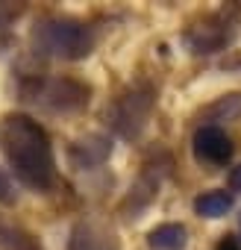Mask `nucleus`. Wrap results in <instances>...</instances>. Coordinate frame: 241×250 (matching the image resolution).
I'll list each match as a JSON object with an SVG mask.
<instances>
[{
  "mask_svg": "<svg viewBox=\"0 0 241 250\" xmlns=\"http://www.w3.org/2000/svg\"><path fill=\"white\" fill-rule=\"evenodd\" d=\"M0 145H3L9 168L27 188L47 191L53 186L56 159H53L50 139L39 121L27 115H9L0 124Z\"/></svg>",
  "mask_w": 241,
  "mask_h": 250,
  "instance_id": "1",
  "label": "nucleus"
},
{
  "mask_svg": "<svg viewBox=\"0 0 241 250\" xmlns=\"http://www.w3.org/2000/svg\"><path fill=\"white\" fill-rule=\"evenodd\" d=\"M33 47L41 56H53V59H85L94 47L91 30L74 18H47L41 24H36L33 30Z\"/></svg>",
  "mask_w": 241,
  "mask_h": 250,
  "instance_id": "2",
  "label": "nucleus"
},
{
  "mask_svg": "<svg viewBox=\"0 0 241 250\" xmlns=\"http://www.w3.org/2000/svg\"><path fill=\"white\" fill-rule=\"evenodd\" d=\"M21 91L27 100L50 112H77L88 106V97H91V88L71 77H39V80L24 83Z\"/></svg>",
  "mask_w": 241,
  "mask_h": 250,
  "instance_id": "3",
  "label": "nucleus"
},
{
  "mask_svg": "<svg viewBox=\"0 0 241 250\" xmlns=\"http://www.w3.org/2000/svg\"><path fill=\"white\" fill-rule=\"evenodd\" d=\"M150 112H153V88L141 83L115 97V103L106 109V121L120 139H139L141 130L147 127Z\"/></svg>",
  "mask_w": 241,
  "mask_h": 250,
  "instance_id": "4",
  "label": "nucleus"
},
{
  "mask_svg": "<svg viewBox=\"0 0 241 250\" xmlns=\"http://www.w3.org/2000/svg\"><path fill=\"white\" fill-rule=\"evenodd\" d=\"M191 150H194V159L206 162V165H226L232 159V142L221 127H215V124L212 127L200 124L194 139H191Z\"/></svg>",
  "mask_w": 241,
  "mask_h": 250,
  "instance_id": "5",
  "label": "nucleus"
},
{
  "mask_svg": "<svg viewBox=\"0 0 241 250\" xmlns=\"http://www.w3.org/2000/svg\"><path fill=\"white\" fill-rule=\"evenodd\" d=\"M68 153H71V162L77 168H97L112 156V139L103 133H91V136L74 142Z\"/></svg>",
  "mask_w": 241,
  "mask_h": 250,
  "instance_id": "6",
  "label": "nucleus"
},
{
  "mask_svg": "<svg viewBox=\"0 0 241 250\" xmlns=\"http://www.w3.org/2000/svg\"><path fill=\"white\" fill-rule=\"evenodd\" d=\"M226 42H229V33H226V27L218 24L215 18H209V21L194 24L191 30H185V44H188L194 53H215V50H221Z\"/></svg>",
  "mask_w": 241,
  "mask_h": 250,
  "instance_id": "7",
  "label": "nucleus"
},
{
  "mask_svg": "<svg viewBox=\"0 0 241 250\" xmlns=\"http://www.w3.org/2000/svg\"><path fill=\"white\" fill-rule=\"evenodd\" d=\"M147 244H150V250H185V244H188V229H185L182 224H174V221L159 224V227L150 229Z\"/></svg>",
  "mask_w": 241,
  "mask_h": 250,
  "instance_id": "8",
  "label": "nucleus"
},
{
  "mask_svg": "<svg viewBox=\"0 0 241 250\" xmlns=\"http://www.w3.org/2000/svg\"><path fill=\"white\" fill-rule=\"evenodd\" d=\"M200 118H206V127H212V121H238L241 118V91L218 97L215 103H209L203 109Z\"/></svg>",
  "mask_w": 241,
  "mask_h": 250,
  "instance_id": "9",
  "label": "nucleus"
},
{
  "mask_svg": "<svg viewBox=\"0 0 241 250\" xmlns=\"http://www.w3.org/2000/svg\"><path fill=\"white\" fill-rule=\"evenodd\" d=\"M232 209V194L215 188V191H206L194 200V212L200 218H223L226 212Z\"/></svg>",
  "mask_w": 241,
  "mask_h": 250,
  "instance_id": "10",
  "label": "nucleus"
},
{
  "mask_svg": "<svg viewBox=\"0 0 241 250\" xmlns=\"http://www.w3.org/2000/svg\"><path fill=\"white\" fill-rule=\"evenodd\" d=\"M71 250H115V241H112V235L97 232L88 224H80L71 235Z\"/></svg>",
  "mask_w": 241,
  "mask_h": 250,
  "instance_id": "11",
  "label": "nucleus"
},
{
  "mask_svg": "<svg viewBox=\"0 0 241 250\" xmlns=\"http://www.w3.org/2000/svg\"><path fill=\"white\" fill-rule=\"evenodd\" d=\"M0 250H36V241L24 229L0 227Z\"/></svg>",
  "mask_w": 241,
  "mask_h": 250,
  "instance_id": "12",
  "label": "nucleus"
},
{
  "mask_svg": "<svg viewBox=\"0 0 241 250\" xmlns=\"http://www.w3.org/2000/svg\"><path fill=\"white\" fill-rule=\"evenodd\" d=\"M12 200H15V188H12L9 177L0 171V203H12Z\"/></svg>",
  "mask_w": 241,
  "mask_h": 250,
  "instance_id": "13",
  "label": "nucleus"
},
{
  "mask_svg": "<svg viewBox=\"0 0 241 250\" xmlns=\"http://www.w3.org/2000/svg\"><path fill=\"white\" fill-rule=\"evenodd\" d=\"M12 21V6H3L0 3V36L6 33V24Z\"/></svg>",
  "mask_w": 241,
  "mask_h": 250,
  "instance_id": "14",
  "label": "nucleus"
},
{
  "mask_svg": "<svg viewBox=\"0 0 241 250\" xmlns=\"http://www.w3.org/2000/svg\"><path fill=\"white\" fill-rule=\"evenodd\" d=\"M229 188L241 194V165H238V168H235V171L229 174Z\"/></svg>",
  "mask_w": 241,
  "mask_h": 250,
  "instance_id": "15",
  "label": "nucleus"
},
{
  "mask_svg": "<svg viewBox=\"0 0 241 250\" xmlns=\"http://www.w3.org/2000/svg\"><path fill=\"white\" fill-rule=\"evenodd\" d=\"M215 250H241V244H238L235 238H229V235H226V238H221V241H218V247H215Z\"/></svg>",
  "mask_w": 241,
  "mask_h": 250,
  "instance_id": "16",
  "label": "nucleus"
},
{
  "mask_svg": "<svg viewBox=\"0 0 241 250\" xmlns=\"http://www.w3.org/2000/svg\"><path fill=\"white\" fill-rule=\"evenodd\" d=\"M238 229H241V215H238Z\"/></svg>",
  "mask_w": 241,
  "mask_h": 250,
  "instance_id": "17",
  "label": "nucleus"
}]
</instances>
